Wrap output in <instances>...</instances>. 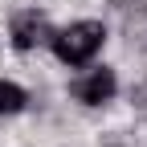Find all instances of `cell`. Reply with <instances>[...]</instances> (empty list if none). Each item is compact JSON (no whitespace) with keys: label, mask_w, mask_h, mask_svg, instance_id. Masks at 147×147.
Listing matches in <instances>:
<instances>
[{"label":"cell","mask_w":147,"mask_h":147,"mask_svg":"<svg viewBox=\"0 0 147 147\" xmlns=\"http://www.w3.org/2000/svg\"><path fill=\"white\" fill-rule=\"evenodd\" d=\"M106 41V29L98 21H78V25H65L61 33H53V53L65 61V65H86Z\"/></svg>","instance_id":"6da1fadb"},{"label":"cell","mask_w":147,"mask_h":147,"mask_svg":"<svg viewBox=\"0 0 147 147\" xmlns=\"http://www.w3.org/2000/svg\"><path fill=\"white\" fill-rule=\"evenodd\" d=\"M115 90H119L115 69H106V65H94V69H86V74L74 78V98L86 102V106H102V102H110V98H115Z\"/></svg>","instance_id":"7a4b0ae2"},{"label":"cell","mask_w":147,"mask_h":147,"mask_svg":"<svg viewBox=\"0 0 147 147\" xmlns=\"http://www.w3.org/2000/svg\"><path fill=\"white\" fill-rule=\"evenodd\" d=\"M49 41H53V29H49V21L41 12H21L12 21V45L21 53L25 49H37V45H49Z\"/></svg>","instance_id":"3957f363"},{"label":"cell","mask_w":147,"mask_h":147,"mask_svg":"<svg viewBox=\"0 0 147 147\" xmlns=\"http://www.w3.org/2000/svg\"><path fill=\"white\" fill-rule=\"evenodd\" d=\"M21 106H25V90L0 78V119H4V115H16Z\"/></svg>","instance_id":"277c9868"}]
</instances>
